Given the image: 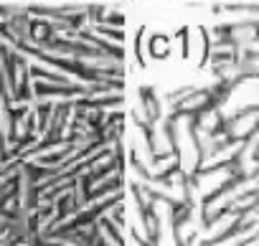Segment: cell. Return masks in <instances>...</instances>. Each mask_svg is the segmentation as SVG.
Wrapping results in <instances>:
<instances>
[{
	"label": "cell",
	"instance_id": "obj_1",
	"mask_svg": "<svg viewBox=\"0 0 259 246\" xmlns=\"http://www.w3.org/2000/svg\"><path fill=\"white\" fill-rule=\"evenodd\" d=\"M3 236H6V231H0V238H3Z\"/></svg>",
	"mask_w": 259,
	"mask_h": 246
}]
</instances>
